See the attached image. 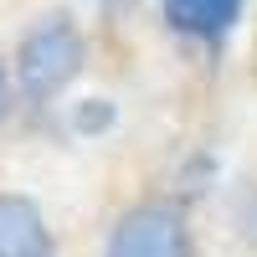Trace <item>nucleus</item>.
<instances>
[{
  "mask_svg": "<svg viewBox=\"0 0 257 257\" xmlns=\"http://www.w3.org/2000/svg\"><path fill=\"white\" fill-rule=\"evenodd\" d=\"M88 62V47H82V31L72 26L67 16H47L21 36V52H16V77H21V93L31 103H47L57 98L67 82L82 72Z\"/></svg>",
  "mask_w": 257,
  "mask_h": 257,
  "instance_id": "obj_1",
  "label": "nucleus"
},
{
  "mask_svg": "<svg viewBox=\"0 0 257 257\" xmlns=\"http://www.w3.org/2000/svg\"><path fill=\"white\" fill-rule=\"evenodd\" d=\"M103 257H190V231H185L180 206L144 201L134 211H123Z\"/></svg>",
  "mask_w": 257,
  "mask_h": 257,
  "instance_id": "obj_2",
  "label": "nucleus"
},
{
  "mask_svg": "<svg viewBox=\"0 0 257 257\" xmlns=\"http://www.w3.org/2000/svg\"><path fill=\"white\" fill-rule=\"evenodd\" d=\"M165 6V26L196 41H221L231 36V26L242 21L247 0H160Z\"/></svg>",
  "mask_w": 257,
  "mask_h": 257,
  "instance_id": "obj_3",
  "label": "nucleus"
},
{
  "mask_svg": "<svg viewBox=\"0 0 257 257\" xmlns=\"http://www.w3.org/2000/svg\"><path fill=\"white\" fill-rule=\"evenodd\" d=\"M0 257H52V231L36 201L0 196Z\"/></svg>",
  "mask_w": 257,
  "mask_h": 257,
  "instance_id": "obj_4",
  "label": "nucleus"
},
{
  "mask_svg": "<svg viewBox=\"0 0 257 257\" xmlns=\"http://www.w3.org/2000/svg\"><path fill=\"white\" fill-rule=\"evenodd\" d=\"M108 118H113V108L103 98H93V108H77V128H82V134H88V128H103Z\"/></svg>",
  "mask_w": 257,
  "mask_h": 257,
  "instance_id": "obj_5",
  "label": "nucleus"
},
{
  "mask_svg": "<svg viewBox=\"0 0 257 257\" xmlns=\"http://www.w3.org/2000/svg\"><path fill=\"white\" fill-rule=\"evenodd\" d=\"M11 118V72H6V62H0V123Z\"/></svg>",
  "mask_w": 257,
  "mask_h": 257,
  "instance_id": "obj_6",
  "label": "nucleus"
}]
</instances>
